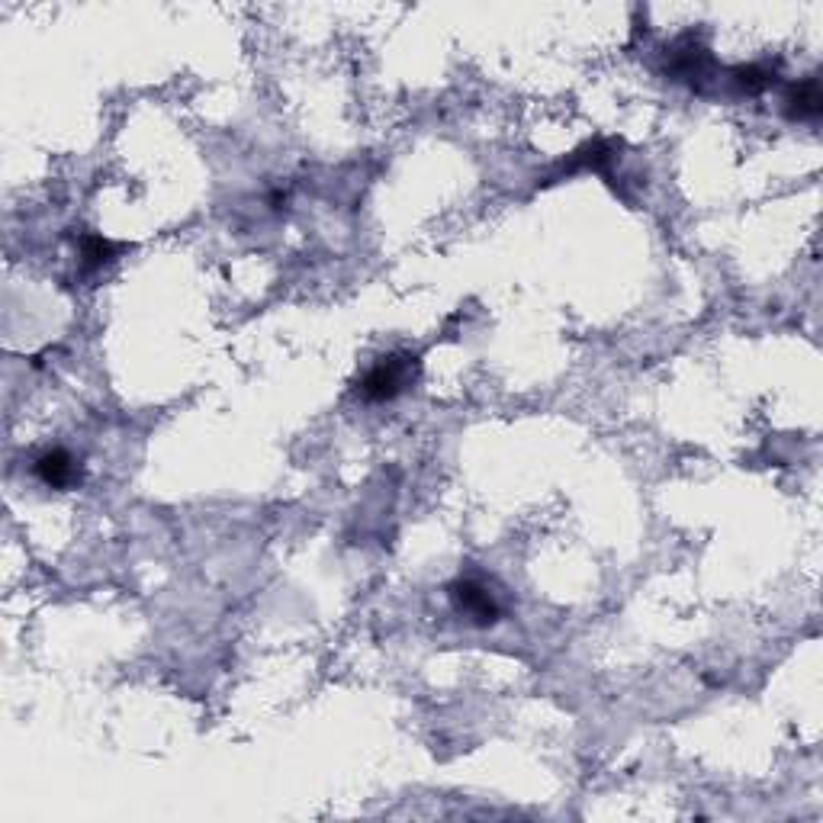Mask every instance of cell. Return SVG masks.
<instances>
[{"instance_id":"1","label":"cell","mask_w":823,"mask_h":823,"mask_svg":"<svg viewBox=\"0 0 823 823\" xmlns=\"http://www.w3.org/2000/svg\"><path fill=\"white\" fill-rule=\"evenodd\" d=\"M412 377H415V357L412 354L383 357V361L377 367H370L367 377L361 380V396L367 402H389L409 386Z\"/></svg>"},{"instance_id":"2","label":"cell","mask_w":823,"mask_h":823,"mask_svg":"<svg viewBox=\"0 0 823 823\" xmlns=\"http://www.w3.org/2000/svg\"><path fill=\"white\" fill-rule=\"evenodd\" d=\"M451 598H454L457 611H463V615H467L473 624H480V627L496 624L499 615H502V608H499L496 598H492V592L476 579H457L451 586Z\"/></svg>"},{"instance_id":"3","label":"cell","mask_w":823,"mask_h":823,"mask_svg":"<svg viewBox=\"0 0 823 823\" xmlns=\"http://www.w3.org/2000/svg\"><path fill=\"white\" fill-rule=\"evenodd\" d=\"M36 476L46 486L52 489H65L74 483V476H78V467H74V457L62 447H55V451H46L39 460H36Z\"/></svg>"},{"instance_id":"4","label":"cell","mask_w":823,"mask_h":823,"mask_svg":"<svg viewBox=\"0 0 823 823\" xmlns=\"http://www.w3.org/2000/svg\"><path fill=\"white\" fill-rule=\"evenodd\" d=\"M820 110H823V94H820L817 78H804L791 87V94H788V116L791 119H814V116H820Z\"/></svg>"},{"instance_id":"5","label":"cell","mask_w":823,"mask_h":823,"mask_svg":"<svg viewBox=\"0 0 823 823\" xmlns=\"http://www.w3.org/2000/svg\"><path fill=\"white\" fill-rule=\"evenodd\" d=\"M730 81L746 94H759V91H766L775 78H772V71L762 68V65H740V68L730 71Z\"/></svg>"},{"instance_id":"6","label":"cell","mask_w":823,"mask_h":823,"mask_svg":"<svg viewBox=\"0 0 823 823\" xmlns=\"http://www.w3.org/2000/svg\"><path fill=\"white\" fill-rule=\"evenodd\" d=\"M113 254H116V245L107 242V238H100V235H87L81 242V258H84L87 271H97V267L110 264Z\"/></svg>"}]
</instances>
